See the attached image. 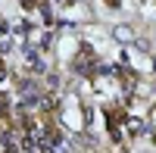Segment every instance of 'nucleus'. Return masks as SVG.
<instances>
[{"label":"nucleus","instance_id":"1","mask_svg":"<svg viewBox=\"0 0 156 153\" xmlns=\"http://www.w3.org/2000/svg\"><path fill=\"white\" fill-rule=\"evenodd\" d=\"M115 37H119V41H131V28H128V25L115 28Z\"/></svg>","mask_w":156,"mask_h":153}]
</instances>
